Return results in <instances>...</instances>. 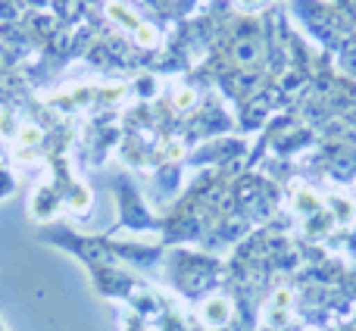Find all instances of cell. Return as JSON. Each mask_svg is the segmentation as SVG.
I'll return each instance as SVG.
<instances>
[{"instance_id":"obj_1","label":"cell","mask_w":356,"mask_h":331,"mask_svg":"<svg viewBox=\"0 0 356 331\" xmlns=\"http://www.w3.org/2000/svg\"><path fill=\"white\" fill-rule=\"evenodd\" d=\"M228 313H232V307H228V300H222V297H216V300H209L207 307H203V316H207L209 322H225Z\"/></svg>"},{"instance_id":"obj_2","label":"cell","mask_w":356,"mask_h":331,"mask_svg":"<svg viewBox=\"0 0 356 331\" xmlns=\"http://www.w3.org/2000/svg\"><path fill=\"white\" fill-rule=\"evenodd\" d=\"M19 141L29 144V147H31V144H38V141H41V129H38V125H25V129L19 131Z\"/></svg>"},{"instance_id":"obj_3","label":"cell","mask_w":356,"mask_h":331,"mask_svg":"<svg viewBox=\"0 0 356 331\" xmlns=\"http://www.w3.org/2000/svg\"><path fill=\"white\" fill-rule=\"evenodd\" d=\"M194 104V94L191 91H178V106H191Z\"/></svg>"},{"instance_id":"obj_4","label":"cell","mask_w":356,"mask_h":331,"mask_svg":"<svg viewBox=\"0 0 356 331\" xmlns=\"http://www.w3.org/2000/svg\"><path fill=\"white\" fill-rule=\"evenodd\" d=\"M138 38H141V41H144V44H154V41H156L154 29H141V31H138Z\"/></svg>"}]
</instances>
